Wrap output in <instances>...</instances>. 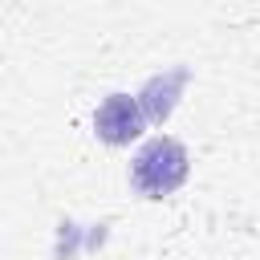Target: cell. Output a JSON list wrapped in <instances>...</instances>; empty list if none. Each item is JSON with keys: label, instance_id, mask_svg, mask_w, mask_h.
Here are the masks:
<instances>
[{"label": "cell", "instance_id": "6da1fadb", "mask_svg": "<svg viewBox=\"0 0 260 260\" xmlns=\"http://www.w3.org/2000/svg\"><path fill=\"white\" fill-rule=\"evenodd\" d=\"M191 175V154L179 138L171 134H154L138 146L134 162H130V183L142 199H167L175 195Z\"/></svg>", "mask_w": 260, "mask_h": 260}, {"label": "cell", "instance_id": "3957f363", "mask_svg": "<svg viewBox=\"0 0 260 260\" xmlns=\"http://www.w3.org/2000/svg\"><path fill=\"white\" fill-rule=\"evenodd\" d=\"M183 85H187V69H171V73H162V77H150L142 93H158V98H138L142 110H146V118H150V122H162V118L175 110V98H179Z\"/></svg>", "mask_w": 260, "mask_h": 260}, {"label": "cell", "instance_id": "7a4b0ae2", "mask_svg": "<svg viewBox=\"0 0 260 260\" xmlns=\"http://www.w3.org/2000/svg\"><path fill=\"white\" fill-rule=\"evenodd\" d=\"M146 110L134 93H110L98 110H93V134L106 142V146H126L142 134L146 126Z\"/></svg>", "mask_w": 260, "mask_h": 260}]
</instances>
